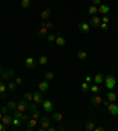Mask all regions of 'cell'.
I'll return each mask as SVG.
<instances>
[{"label": "cell", "instance_id": "36", "mask_svg": "<svg viewBox=\"0 0 118 131\" xmlns=\"http://www.w3.org/2000/svg\"><path fill=\"white\" fill-rule=\"evenodd\" d=\"M6 89H7V86L2 83V80H0V93H4L6 91Z\"/></svg>", "mask_w": 118, "mask_h": 131}, {"label": "cell", "instance_id": "18", "mask_svg": "<svg viewBox=\"0 0 118 131\" xmlns=\"http://www.w3.org/2000/svg\"><path fill=\"white\" fill-rule=\"evenodd\" d=\"M106 98L109 99V102H116V98H117V96H116V93L113 92L112 90H110L108 93H106Z\"/></svg>", "mask_w": 118, "mask_h": 131}, {"label": "cell", "instance_id": "1", "mask_svg": "<svg viewBox=\"0 0 118 131\" xmlns=\"http://www.w3.org/2000/svg\"><path fill=\"white\" fill-rule=\"evenodd\" d=\"M104 83H105L106 89H109V90H113V89L116 87L117 80H116V78L113 77L112 74H108V76L104 77Z\"/></svg>", "mask_w": 118, "mask_h": 131}, {"label": "cell", "instance_id": "7", "mask_svg": "<svg viewBox=\"0 0 118 131\" xmlns=\"http://www.w3.org/2000/svg\"><path fill=\"white\" fill-rule=\"evenodd\" d=\"M106 107H108L109 113H110V115H112V116H117L118 115V106L116 105V104H113V102L112 103L110 102V104H109Z\"/></svg>", "mask_w": 118, "mask_h": 131}, {"label": "cell", "instance_id": "23", "mask_svg": "<svg viewBox=\"0 0 118 131\" xmlns=\"http://www.w3.org/2000/svg\"><path fill=\"white\" fill-rule=\"evenodd\" d=\"M47 35V29L46 27H41V29L38 31V37L43 38V37H46Z\"/></svg>", "mask_w": 118, "mask_h": 131}, {"label": "cell", "instance_id": "15", "mask_svg": "<svg viewBox=\"0 0 118 131\" xmlns=\"http://www.w3.org/2000/svg\"><path fill=\"white\" fill-rule=\"evenodd\" d=\"M40 126L44 129H47L50 126V121L47 117H40Z\"/></svg>", "mask_w": 118, "mask_h": 131}, {"label": "cell", "instance_id": "20", "mask_svg": "<svg viewBox=\"0 0 118 131\" xmlns=\"http://www.w3.org/2000/svg\"><path fill=\"white\" fill-rule=\"evenodd\" d=\"M52 118H53V121L56 122H61L63 119H64V116H63V113H59V112H56V113H53L52 115Z\"/></svg>", "mask_w": 118, "mask_h": 131}, {"label": "cell", "instance_id": "21", "mask_svg": "<svg viewBox=\"0 0 118 131\" xmlns=\"http://www.w3.org/2000/svg\"><path fill=\"white\" fill-rule=\"evenodd\" d=\"M97 12H98V8H97V6H90L88 8V14H91V15H94V14H97Z\"/></svg>", "mask_w": 118, "mask_h": 131}, {"label": "cell", "instance_id": "19", "mask_svg": "<svg viewBox=\"0 0 118 131\" xmlns=\"http://www.w3.org/2000/svg\"><path fill=\"white\" fill-rule=\"evenodd\" d=\"M56 44H57L58 46H65V45H66V40H65V38H63V37L57 35V38H56Z\"/></svg>", "mask_w": 118, "mask_h": 131}, {"label": "cell", "instance_id": "4", "mask_svg": "<svg viewBox=\"0 0 118 131\" xmlns=\"http://www.w3.org/2000/svg\"><path fill=\"white\" fill-rule=\"evenodd\" d=\"M78 29L82 33H88L90 32V25L85 21H79L78 23Z\"/></svg>", "mask_w": 118, "mask_h": 131}, {"label": "cell", "instance_id": "3", "mask_svg": "<svg viewBox=\"0 0 118 131\" xmlns=\"http://www.w3.org/2000/svg\"><path fill=\"white\" fill-rule=\"evenodd\" d=\"M41 105H43V109H44L45 112L50 113V112L53 111V103L51 102V100H44V102L41 103Z\"/></svg>", "mask_w": 118, "mask_h": 131}, {"label": "cell", "instance_id": "14", "mask_svg": "<svg viewBox=\"0 0 118 131\" xmlns=\"http://www.w3.org/2000/svg\"><path fill=\"white\" fill-rule=\"evenodd\" d=\"M51 14H52V11L50 10V8H46V10H44L43 12H41L40 17H41V19L43 20H47V19H50Z\"/></svg>", "mask_w": 118, "mask_h": 131}, {"label": "cell", "instance_id": "37", "mask_svg": "<svg viewBox=\"0 0 118 131\" xmlns=\"http://www.w3.org/2000/svg\"><path fill=\"white\" fill-rule=\"evenodd\" d=\"M56 34H50V35H47V41L49 43H52V41H56Z\"/></svg>", "mask_w": 118, "mask_h": 131}, {"label": "cell", "instance_id": "42", "mask_svg": "<svg viewBox=\"0 0 118 131\" xmlns=\"http://www.w3.org/2000/svg\"><path fill=\"white\" fill-rule=\"evenodd\" d=\"M23 83H24V79H23V78H17V79H15V84H17V85H21Z\"/></svg>", "mask_w": 118, "mask_h": 131}, {"label": "cell", "instance_id": "26", "mask_svg": "<svg viewBox=\"0 0 118 131\" xmlns=\"http://www.w3.org/2000/svg\"><path fill=\"white\" fill-rule=\"evenodd\" d=\"M94 128H96V125H94L93 122H88V123H86V125H85V129L88 130V131L94 130Z\"/></svg>", "mask_w": 118, "mask_h": 131}, {"label": "cell", "instance_id": "43", "mask_svg": "<svg viewBox=\"0 0 118 131\" xmlns=\"http://www.w3.org/2000/svg\"><path fill=\"white\" fill-rule=\"evenodd\" d=\"M29 118H30V116H27V115H23L21 121H23V122H27V121H29Z\"/></svg>", "mask_w": 118, "mask_h": 131}, {"label": "cell", "instance_id": "5", "mask_svg": "<svg viewBox=\"0 0 118 131\" xmlns=\"http://www.w3.org/2000/svg\"><path fill=\"white\" fill-rule=\"evenodd\" d=\"M13 76H14V70H13V68H8V70L4 71L0 77L2 78V80H8V79H11Z\"/></svg>", "mask_w": 118, "mask_h": 131}, {"label": "cell", "instance_id": "29", "mask_svg": "<svg viewBox=\"0 0 118 131\" xmlns=\"http://www.w3.org/2000/svg\"><path fill=\"white\" fill-rule=\"evenodd\" d=\"M37 106H38V104H37V103H30V105H29V111L30 112H33V111H35V110H37Z\"/></svg>", "mask_w": 118, "mask_h": 131}, {"label": "cell", "instance_id": "8", "mask_svg": "<svg viewBox=\"0 0 118 131\" xmlns=\"http://www.w3.org/2000/svg\"><path fill=\"white\" fill-rule=\"evenodd\" d=\"M88 23H90V25H91V26L97 27V26H99V25H100V23H102V19H100L99 17H97V15H92V17L90 18V20H88Z\"/></svg>", "mask_w": 118, "mask_h": 131}, {"label": "cell", "instance_id": "24", "mask_svg": "<svg viewBox=\"0 0 118 131\" xmlns=\"http://www.w3.org/2000/svg\"><path fill=\"white\" fill-rule=\"evenodd\" d=\"M88 89H90V86H88V83H83L82 85H80V91L83 93H88Z\"/></svg>", "mask_w": 118, "mask_h": 131}, {"label": "cell", "instance_id": "25", "mask_svg": "<svg viewBox=\"0 0 118 131\" xmlns=\"http://www.w3.org/2000/svg\"><path fill=\"white\" fill-rule=\"evenodd\" d=\"M21 7L27 10L31 7V0H21Z\"/></svg>", "mask_w": 118, "mask_h": 131}, {"label": "cell", "instance_id": "10", "mask_svg": "<svg viewBox=\"0 0 118 131\" xmlns=\"http://www.w3.org/2000/svg\"><path fill=\"white\" fill-rule=\"evenodd\" d=\"M1 121H2V124L4 125H11L12 124V122H13V117L8 115V113H5L2 118H1Z\"/></svg>", "mask_w": 118, "mask_h": 131}, {"label": "cell", "instance_id": "12", "mask_svg": "<svg viewBox=\"0 0 118 131\" xmlns=\"http://www.w3.org/2000/svg\"><path fill=\"white\" fill-rule=\"evenodd\" d=\"M39 91H41V92H45V91H47V89H49L50 86V84H49V80H43V82H40L39 83Z\"/></svg>", "mask_w": 118, "mask_h": 131}, {"label": "cell", "instance_id": "31", "mask_svg": "<svg viewBox=\"0 0 118 131\" xmlns=\"http://www.w3.org/2000/svg\"><path fill=\"white\" fill-rule=\"evenodd\" d=\"M53 78H54V74L52 71H47V72L45 73V79L46 80H52Z\"/></svg>", "mask_w": 118, "mask_h": 131}, {"label": "cell", "instance_id": "54", "mask_svg": "<svg viewBox=\"0 0 118 131\" xmlns=\"http://www.w3.org/2000/svg\"><path fill=\"white\" fill-rule=\"evenodd\" d=\"M2 72H4V71H2V68H1V66H0V76L2 74Z\"/></svg>", "mask_w": 118, "mask_h": 131}, {"label": "cell", "instance_id": "53", "mask_svg": "<svg viewBox=\"0 0 118 131\" xmlns=\"http://www.w3.org/2000/svg\"><path fill=\"white\" fill-rule=\"evenodd\" d=\"M0 97L2 98V99H5V98H6V93L5 92H4V93H0Z\"/></svg>", "mask_w": 118, "mask_h": 131}, {"label": "cell", "instance_id": "49", "mask_svg": "<svg viewBox=\"0 0 118 131\" xmlns=\"http://www.w3.org/2000/svg\"><path fill=\"white\" fill-rule=\"evenodd\" d=\"M104 104V105H105V106H108L109 104H110V102H109V99H105V100H103V102H102Z\"/></svg>", "mask_w": 118, "mask_h": 131}, {"label": "cell", "instance_id": "44", "mask_svg": "<svg viewBox=\"0 0 118 131\" xmlns=\"http://www.w3.org/2000/svg\"><path fill=\"white\" fill-rule=\"evenodd\" d=\"M92 2H93L94 6H99L100 4H102V1H100V0H92Z\"/></svg>", "mask_w": 118, "mask_h": 131}, {"label": "cell", "instance_id": "45", "mask_svg": "<svg viewBox=\"0 0 118 131\" xmlns=\"http://www.w3.org/2000/svg\"><path fill=\"white\" fill-rule=\"evenodd\" d=\"M45 27H46V29H53V25L51 24V23H46V25H45Z\"/></svg>", "mask_w": 118, "mask_h": 131}, {"label": "cell", "instance_id": "2", "mask_svg": "<svg viewBox=\"0 0 118 131\" xmlns=\"http://www.w3.org/2000/svg\"><path fill=\"white\" fill-rule=\"evenodd\" d=\"M29 105H30V103L27 102L26 99H21V100L17 104V109L21 112H25L26 110H29Z\"/></svg>", "mask_w": 118, "mask_h": 131}, {"label": "cell", "instance_id": "17", "mask_svg": "<svg viewBox=\"0 0 118 131\" xmlns=\"http://www.w3.org/2000/svg\"><path fill=\"white\" fill-rule=\"evenodd\" d=\"M104 76L103 73H98L97 76H94V78H93V82H94V84H102V83H104Z\"/></svg>", "mask_w": 118, "mask_h": 131}, {"label": "cell", "instance_id": "22", "mask_svg": "<svg viewBox=\"0 0 118 131\" xmlns=\"http://www.w3.org/2000/svg\"><path fill=\"white\" fill-rule=\"evenodd\" d=\"M38 63L40 65H45V64L49 63V58L46 57V56H40L39 58H38Z\"/></svg>", "mask_w": 118, "mask_h": 131}, {"label": "cell", "instance_id": "28", "mask_svg": "<svg viewBox=\"0 0 118 131\" xmlns=\"http://www.w3.org/2000/svg\"><path fill=\"white\" fill-rule=\"evenodd\" d=\"M24 99H26L29 103H31V102H33V93L31 95L30 92H26L24 95Z\"/></svg>", "mask_w": 118, "mask_h": 131}, {"label": "cell", "instance_id": "51", "mask_svg": "<svg viewBox=\"0 0 118 131\" xmlns=\"http://www.w3.org/2000/svg\"><path fill=\"white\" fill-rule=\"evenodd\" d=\"M4 130H5V125L0 123V131H4Z\"/></svg>", "mask_w": 118, "mask_h": 131}, {"label": "cell", "instance_id": "56", "mask_svg": "<svg viewBox=\"0 0 118 131\" xmlns=\"http://www.w3.org/2000/svg\"><path fill=\"white\" fill-rule=\"evenodd\" d=\"M0 107H1V105H0Z\"/></svg>", "mask_w": 118, "mask_h": 131}, {"label": "cell", "instance_id": "27", "mask_svg": "<svg viewBox=\"0 0 118 131\" xmlns=\"http://www.w3.org/2000/svg\"><path fill=\"white\" fill-rule=\"evenodd\" d=\"M77 56H78V58L80 59V60H84V59H86V57H88V53H86L85 51H78Z\"/></svg>", "mask_w": 118, "mask_h": 131}, {"label": "cell", "instance_id": "40", "mask_svg": "<svg viewBox=\"0 0 118 131\" xmlns=\"http://www.w3.org/2000/svg\"><path fill=\"white\" fill-rule=\"evenodd\" d=\"M100 19H102V21H103V23H109L110 18H109V15H108V14H104V15H103V18H100Z\"/></svg>", "mask_w": 118, "mask_h": 131}, {"label": "cell", "instance_id": "16", "mask_svg": "<svg viewBox=\"0 0 118 131\" xmlns=\"http://www.w3.org/2000/svg\"><path fill=\"white\" fill-rule=\"evenodd\" d=\"M35 125H37V119L32 118L31 121H29L26 123V129H27V130H33L35 128Z\"/></svg>", "mask_w": 118, "mask_h": 131}, {"label": "cell", "instance_id": "6", "mask_svg": "<svg viewBox=\"0 0 118 131\" xmlns=\"http://www.w3.org/2000/svg\"><path fill=\"white\" fill-rule=\"evenodd\" d=\"M25 66H26V68L35 67L37 66V60L33 57H29V58H26V60H25Z\"/></svg>", "mask_w": 118, "mask_h": 131}, {"label": "cell", "instance_id": "13", "mask_svg": "<svg viewBox=\"0 0 118 131\" xmlns=\"http://www.w3.org/2000/svg\"><path fill=\"white\" fill-rule=\"evenodd\" d=\"M109 11H110V7H109L108 5H104V4H100L98 7V12L100 13V14H108Z\"/></svg>", "mask_w": 118, "mask_h": 131}, {"label": "cell", "instance_id": "39", "mask_svg": "<svg viewBox=\"0 0 118 131\" xmlns=\"http://www.w3.org/2000/svg\"><path fill=\"white\" fill-rule=\"evenodd\" d=\"M100 29L103 30V31H108L109 30V25H108V23H100Z\"/></svg>", "mask_w": 118, "mask_h": 131}, {"label": "cell", "instance_id": "47", "mask_svg": "<svg viewBox=\"0 0 118 131\" xmlns=\"http://www.w3.org/2000/svg\"><path fill=\"white\" fill-rule=\"evenodd\" d=\"M94 130L96 131H104L105 130V128H103V126H97V128H94Z\"/></svg>", "mask_w": 118, "mask_h": 131}, {"label": "cell", "instance_id": "30", "mask_svg": "<svg viewBox=\"0 0 118 131\" xmlns=\"http://www.w3.org/2000/svg\"><path fill=\"white\" fill-rule=\"evenodd\" d=\"M90 90H91V91H92V92H93L94 95H97V93L100 92V89H99L98 84H96V85H92V86L90 87Z\"/></svg>", "mask_w": 118, "mask_h": 131}, {"label": "cell", "instance_id": "32", "mask_svg": "<svg viewBox=\"0 0 118 131\" xmlns=\"http://www.w3.org/2000/svg\"><path fill=\"white\" fill-rule=\"evenodd\" d=\"M23 115H24V113H23L21 111H19L18 109H15L14 111H13V113H12V116L15 117V118H21V117H23Z\"/></svg>", "mask_w": 118, "mask_h": 131}, {"label": "cell", "instance_id": "34", "mask_svg": "<svg viewBox=\"0 0 118 131\" xmlns=\"http://www.w3.org/2000/svg\"><path fill=\"white\" fill-rule=\"evenodd\" d=\"M6 106L8 107V110H15V109H17V104H15L14 102H8Z\"/></svg>", "mask_w": 118, "mask_h": 131}, {"label": "cell", "instance_id": "55", "mask_svg": "<svg viewBox=\"0 0 118 131\" xmlns=\"http://www.w3.org/2000/svg\"><path fill=\"white\" fill-rule=\"evenodd\" d=\"M1 118H2V112H0V121H1Z\"/></svg>", "mask_w": 118, "mask_h": 131}, {"label": "cell", "instance_id": "50", "mask_svg": "<svg viewBox=\"0 0 118 131\" xmlns=\"http://www.w3.org/2000/svg\"><path fill=\"white\" fill-rule=\"evenodd\" d=\"M45 25H46L45 20H41V21H40V27H45Z\"/></svg>", "mask_w": 118, "mask_h": 131}, {"label": "cell", "instance_id": "33", "mask_svg": "<svg viewBox=\"0 0 118 131\" xmlns=\"http://www.w3.org/2000/svg\"><path fill=\"white\" fill-rule=\"evenodd\" d=\"M7 89H8L10 91H14L15 89H17V84H15V82L14 83L13 82L8 83V84H7Z\"/></svg>", "mask_w": 118, "mask_h": 131}, {"label": "cell", "instance_id": "52", "mask_svg": "<svg viewBox=\"0 0 118 131\" xmlns=\"http://www.w3.org/2000/svg\"><path fill=\"white\" fill-rule=\"evenodd\" d=\"M57 130L63 131V130H65V128H64V126H57Z\"/></svg>", "mask_w": 118, "mask_h": 131}, {"label": "cell", "instance_id": "9", "mask_svg": "<svg viewBox=\"0 0 118 131\" xmlns=\"http://www.w3.org/2000/svg\"><path fill=\"white\" fill-rule=\"evenodd\" d=\"M33 102L37 103V104H41L44 102V98H43V95H41V91H35L33 93Z\"/></svg>", "mask_w": 118, "mask_h": 131}, {"label": "cell", "instance_id": "48", "mask_svg": "<svg viewBox=\"0 0 118 131\" xmlns=\"http://www.w3.org/2000/svg\"><path fill=\"white\" fill-rule=\"evenodd\" d=\"M46 130H47V131H56V130H57V128H53V126H49Z\"/></svg>", "mask_w": 118, "mask_h": 131}, {"label": "cell", "instance_id": "46", "mask_svg": "<svg viewBox=\"0 0 118 131\" xmlns=\"http://www.w3.org/2000/svg\"><path fill=\"white\" fill-rule=\"evenodd\" d=\"M92 80H93V78H91L90 76H88V77L85 78V82H86V83H91Z\"/></svg>", "mask_w": 118, "mask_h": 131}, {"label": "cell", "instance_id": "41", "mask_svg": "<svg viewBox=\"0 0 118 131\" xmlns=\"http://www.w3.org/2000/svg\"><path fill=\"white\" fill-rule=\"evenodd\" d=\"M7 111H8V107H7V106H1V107H0V112H2L4 115L7 113Z\"/></svg>", "mask_w": 118, "mask_h": 131}, {"label": "cell", "instance_id": "38", "mask_svg": "<svg viewBox=\"0 0 118 131\" xmlns=\"http://www.w3.org/2000/svg\"><path fill=\"white\" fill-rule=\"evenodd\" d=\"M31 113H32V118H34V119H38V118H40V115H39V111H38V110L31 112Z\"/></svg>", "mask_w": 118, "mask_h": 131}, {"label": "cell", "instance_id": "11", "mask_svg": "<svg viewBox=\"0 0 118 131\" xmlns=\"http://www.w3.org/2000/svg\"><path fill=\"white\" fill-rule=\"evenodd\" d=\"M102 102H103V99H102V97L98 96V95H94V96H92V98H91V104L94 105V106L102 104Z\"/></svg>", "mask_w": 118, "mask_h": 131}, {"label": "cell", "instance_id": "35", "mask_svg": "<svg viewBox=\"0 0 118 131\" xmlns=\"http://www.w3.org/2000/svg\"><path fill=\"white\" fill-rule=\"evenodd\" d=\"M21 118H15V117H13V122H12V124L15 126H19L20 124H21Z\"/></svg>", "mask_w": 118, "mask_h": 131}]
</instances>
